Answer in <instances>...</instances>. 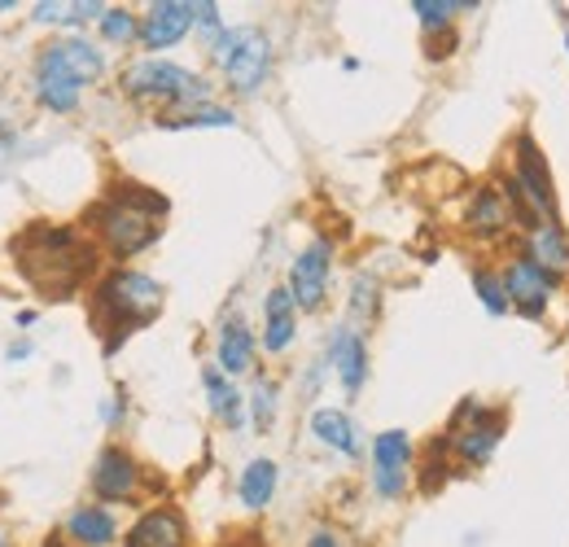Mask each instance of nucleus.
I'll return each instance as SVG.
<instances>
[{
    "label": "nucleus",
    "mask_w": 569,
    "mask_h": 547,
    "mask_svg": "<svg viewBox=\"0 0 569 547\" xmlns=\"http://www.w3.org/2000/svg\"><path fill=\"white\" fill-rule=\"evenodd\" d=\"M18 268L27 272L31 285L49 289V294H71L74 285L92 268V250L79 246L71 228H31L18 241Z\"/></svg>",
    "instance_id": "nucleus-1"
},
{
    "label": "nucleus",
    "mask_w": 569,
    "mask_h": 547,
    "mask_svg": "<svg viewBox=\"0 0 569 547\" xmlns=\"http://www.w3.org/2000/svg\"><path fill=\"white\" fill-rule=\"evenodd\" d=\"M162 210H167L162 198L144 193L141 185H123L110 202H101L92 210V223L101 228L106 246H110L119 259H128V255H141L144 246L158 237V215H162Z\"/></svg>",
    "instance_id": "nucleus-2"
},
{
    "label": "nucleus",
    "mask_w": 569,
    "mask_h": 547,
    "mask_svg": "<svg viewBox=\"0 0 569 547\" xmlns=\"http://www.w3.org/2000/svg\"><path fill=\"white\" fill-rule=\"evenodd\" d=\"M211 53L237 92H254V88L268 79L272 44H268V36L254 31V27H232V31H223L211 44Z\"/></svg>",
    "instance_id": "nucleus-3"
},
{
    "label": "nucleus",
    "mask_w": 569,
    "mask_h": 547,
    "mask_svg": "<svg viewBox=\"0 0 569 547\" xmlns=\"http://www.w3.org/2000/svg\"><path fill=\"white\" fill-rule=\"evenodd\" d=\"M97 307L114 320V329H132V325H144L149 316H158V307H162V285L141 272H114L101 285Z\"/></svg>",
    "instance_id": "nucleus-4"
},
{
    "label": "nucleus",
    "mask_w": 569,
    "mask_h": 547,
    "mask_svg": "<svg viewBox=\"0 0 569 547\" xmlns=\"http://www.w3.org/2000/svg\"><path fill=\"white\" fill-rule=\"evenodd\" d=\"M123 88L132 97H162V101H202L207 97V79L189 74L184 67H171V62H153V58L128 70Z\"/></svg>",
    "instance_id": "nucleus-5"
},
{
    "label": "nucleus",
    "mask_w": 569,
    "mask_h": 547,
    "mask_svg": "<svg viewBox=\"0 0 569 547\" xmlns=\"http://www.w3.org/2000/svg\"><path fill=\"white\" fill-rule=\"evenodd\" d=\"M517 198L535 206L539 223H557V189L543 153L535 149L530 137H517Z\"/></svg>",
    "instance_id": "nucleus-6"
},
{
    "label": "nucleus",
    "mask_w": 569,
    "mask_h": 547,
    "mask_svg": "<svg viewBox=\"0 0 569 547\" xmlns=\"http://www.w3.org/2000/svg\"><path fill=\"white\" fill-rule=\"evenodd\" d=\"M503 289H508V302H512L521 316L539 320L543 307H548V298H552V289H557V276L548 272V268H539L535 259H517V263H508V272H503Z\"/></svg>",
    "instance_id": "nucleus-7"
},
{
    "label": "nucleus",
    "mask_w": 569,
    "mask_h": 547,
    "mask_svg": "<svg viewBox=\"0 0 569 547\" xmlns=\"http://www.w3.org/2000/svg\"><path fill=\"white\" fill-rule=\"evenodd\" d=\"M193 22H198V4H189V0H158L144 13L141 44L144 49H171L180 36H189Z\"/></svg>",
    "instance_id": "nucleus-8"
},
{
    "label": "nucleus",
    "mask_w": 569,
    "mask_h": 547,
    "mask_svg": "<svg viewBox=\"0 0 569 547\" xmlns=\"http://www.w3.org/2000/svg\"><path fill=\"white\" fill-rule=\"evenodd\" d=\"M325 285H329V241H311L289 272V294L302 311H316L325 302Z\"/></svg>",
    "instance_id": "nucleus-9"
},
{
    "label": "nucleus",
    "mask_w": 569,
    "mask_h": 547,
    "mask_svg": "<svg viewBox=\"0 0 569 547\" xmlns=\"http://www.w3.org/2000/svg\"><path fill=\"white\" fill-rule=\"evenodd\" d=\"M408 460H412V442H408V434L403 429H386V434H377V442H372V465H377V490L381 495H399L403 490V481H408Z\"/></svg>",
    "instance_id": "nucleus-10"
},
{
    "label": "nucleus",
    "mask_w": 569,
    "mask_h": 547,
    "mask_svg": "<svg viewBox=\"0 0 569 547\" xmlns=\"http://www.w3.org/2000/svg\"><path fill=\"white\" fill-rule=\"evenodd\" d=\"M40 67L58 70V74H67V79H74V83L83 88V83H97V79H101L106 58H101L88 40H58V44H49V53L40 58Z\"/></svg>",
    "instance_id": "nucleus-11"
},
{
    "label": "nucleus",
    "mask_w": 569,
    "mask_h": 547,
    "mask_svg": "<svg viewBox=\"0 0 569 547\" xmlns=\"http://www.w3.org/2000/svg\"><path fill=\"white\" fill-rule=\"evenodd\" d=\"M137 478H141V469H137V460H132L128 451L110 447V451H101V456H97L92 486H97V495H101V499H128V495L137 490Z\"/></svg>",
    "instance_id": "nucleus-12"
},
{
    "label": "nucleus",
    "mask_w": 569,
    "mask_h": 547,
    "mask_svg": "<svg viewBox=\"0 0 569 547\" xmlns=\"http://www.w3.org/2000/svg\"><path fill=\"white\" fill-rule=\"evenodd\" d=\"M499 438H503V416H499V411L478 408L473 411V420H469V429L456 434V451H460L469 465H482V460H491V451L499 447Z\"/></svg>",
    "instance_id": "nucleus-13"
},
{
    "label": "nucleus",
    "mask_w": 569,
    "mask_h": 547,
    "mask_svg": "<svg viewBox=\"0 0 569 547\" xmlns=\"http://www.w3.org/2000/svg\"><path fill=\"white\" fill-rule=\"evenodd\" d=\"M128 547H184V521L171 508H153L132 526Z\"/></svg>",
    "instance_id": "nucleus-14"
},
{
    "label": "nucleus",
    "mask_w": 569,
    "mask_h": 547,
    "mask_svg": "<svg viewBox=\"0 0 569 547\" xmlns=\"http://www.w3.org/2000/svg\"><path fill=\"white\" fill-rule=\"evenodd\" d=\"M293 325H298V302L289 289H272L263 302V346L268 350H284L293 342Z\"/></svg>",
    "instance_id": "nucleus-15"
},
{
    "label": "nucleus",
    "mask_w": 569,
    "mask_h": 547,
    "mask_svg": "<svg viewBox=\"0 0 569 547\" xmlns=\"http://www.w3.org/2000/svg\"><path fill=\"white\" fill-rule=\"evenodd\" d=\"M526 259H535L539 268H548L552 276L569 272V241L566 232H561V223H539V228H530V255Z\"/></svg>",
    "instance_id": "nucleus-16"
},
{
    "label": "nucleus",
    "mask_w": 569,
    "mask_h": 547,
    "mask_svg": "<svg viewBox=\"0 0 569 547\" xmlns=\"http://www.w3.org/2000/svg\"><path fill=\"white\" fill-rule=\"evenodd\" d=\"M333 368H338V377H342V386L356 395L359 386H363V372H368V350H363V338L351 334V329H342L338 338H333Z\"/></svg>",
    "instance_id": "nucleus-17"
},
{
    "label": "nucleus",
    "mask_w": 569,
    "mask_h": 547,
    "mask_svg": "<svg viewBox=\"0 0 569 547\" xmlns=\"http://www.w3.org/2000/svg\"><path fill=\"white\" fill-rule=\"evenodd\" d=\"M250 359H254V338H250V329H246L241 320H228V325L219 329V368H223V372H246Z\"/></svg>",
    "instance_id": "nucleus-18"
},
{
    "label": "nucleus",
    "mask_w": 569,
    "mask_h": 547,
    "mask_svg": "<svg viewBox=\"0 0 569 547\" xmlns=\"http://www.w3.org/2000/svg\"><path fill=\"white\" fill-rule=\"evenodd\" d=\"M311 434L325 442V447H333V451H347V456H356L359 442H356V425L342 416V411L333 408H320L311 416Z\"/></svg>",
    "instance_id": "nucleus-19"
},
{
    "label": "nucleus",
    "mask_w": 569,
    "mask_h": 547,
    "mask_svg": "<svg viewBox=\"0 0 569 547\" xmlns=\"http://www.w3.org/2000/svg\"><path fill=\"white\" fill-rule=\"evenodd\" d=\"M469 228H473L478 237H496V232L508 228V202H503L499 189H478L473 210H469Z\"/></svg>",
    "instance_id": "nucleus-20"
},
{
    "label": "nucleus",
    "mask_w": 569,
    "mask_h": 547,
    "mask_svg": "<svg viewBox=\"0 0 569 547\" xmlns=\"http://www.w3.org/2000/svg\"><path fill=\"white\" fill-rule=\"evenodd\" d=\"M71 539L83 547H110L114 544V517L106 508H79L71 513Z\"/></svg>",
    "instance_id": "nucleus-21"
},
{
    "label": "nucleus",
    "mask_w": 569,
    "mask_h": 547,
    "mask_svg": "<svg viewBox=\"0 0 569 547\" xmlns=\"http://www.w3.org/2000/svg\"><path fill=\"white\" fill-rule=\"evenodd\" d=\"M241 504L246 508H268L272 495H277V465L272 460H254L246 474H241Z\"/></svg>",
    "instance_id": "nucleus-22"
},
{
    "label": "nucleus",
    "mask_w": 569,
    "mask_h": 547,
    "mask_svg": "<svg viewBox=\"0 0 569 547\" xmlns=\"http://www.w3.org/2000/svg\"><path fill=\"white\" fill-rule=\"evenodd\" d=\"M40 101L49 106V110H58V115H67V110H74L79 106V83L74 79H67V74H58V70H44L40 67Z\"/></svg>",
    "instance_id": "nucleus-23"
},
{
    "label": "nucleus",
    "mask_w": 569,
    "mask_h": 547,
    "mask_svg": "<svg viewBox=\"0 0 569 547\" xmlns=\"http://www.w3.org/2000/svg\"><path fill=\"white\" fill-rule=\"evenodd\" d=\"M207 390H211V408L219 411L232 429H237V425H241V395H237V390H232L214 368H207Z\"/></svg>",
    "instance_id": "nucleus-24"
},
{
    "label": "nucleus",
    "mask_w": 569,
    "mask_h": 547,
    "mask_svg": "<svg viewBox=\"0 0 569 547\" xmlns=\"http://www.w3.org/2000/svg\"><path fill=\"white\" fill-rule=\"evenodd\" d=\"M473 289H478V298H482V307L491 311V316H503L512 302H508V289H503V280L491 272H478L473 276Z\"/></svg>",
    "instance_id": "nucleus-25"
},
{
    "label": "nucleus",
    "mask_w": 569,
    "mask_h": 547,
    "mask_svg": "<svg viewBox=\"0 0 569 547\" xmlns=\"http://www.w3.org/2000/svg\"><path fill=\"white\" fill-rule=\"evenodd\" d=\"M237 119L228 110H193V115H180V119H162V128H232Z\"/></svg>",
    "instance_id": "nucleus-26"
},
{
    "label": "nucleus",
    "mask_w": 569,
    "mask_h": 547,
    "mask_svg": "<svg viewBox=\"0 0 569 547\" xmlns=\"http://www.w3.org/2000/svg\"><path fill=\"white\" fill-rule=\"evenodd\" d=\"M101 31H106V40H132L141 27H137V18L128 13V9H106V18H101Z\"/></svg>",
    "instance_id": "nucleus-27"
},
{
    "label": "nucleus",
    "mask_w": 569,
    "mask_h": 547,
    "mask_svg": "<svg viewBox=\"0 0 569 547\" xmlns=\"http://www.w3.org/2000/svg\"><path fill=\"white\" fill-rule=\"evenodd\" d=\"M277 416V386L272 381H254V425L268 429Z\"/></svg>",
    "instance_id": "nucleus-28"
},
{
    "label": "nucleus",
    "mask_w": 569,
    "mask_h": 547,
    "mask_svg": "<svg viewBox=\"0 0 569 547\" xmlns=\"http://www.w3.org/2000/svg\"><path fill=\"white\" fill-rule=\"evenodd\" d=\"M456 9H469V4H433V0H417V4H412V13H421L426 27H447Z\"/></svg>",
    "instance_id": "nucleus-29"
},
{
    "label": "nucleus",
    "mask_w": 569,
    "mask_h": 547,
    "mask_svg": "<svg viewBox=\"0 0 569 547\" xmlns=\"http://www.w3.org/2000/svg\"><path fill=\"white\" fill-rule=\"evenodd\" d=\"M307 547H342V544H338V535H333V530H316Z\"/></svg>",
    "instance_id": "nucleus-30"
},
{
    "label": "nucleus",
    "mask_w": 569,
    "mask_h": 547,
    "mask_svg": "<svg viewBox=\"0 0 569 547\" xmlns=\"http://www.w3.org/2000/svg\"><path fill=\"white\" fill-rule=\"evenodd\" d=\"M372 294H377V289H372L368 280H359V285H356V307H368V302H372Z\"/></svg>",
    "instance_id": "nucleus-31"
},
{
    "label": "nucleus",
    "mask_w": 569,
    "mask_h": 547,
    "mask_svg": "<svg viewBox=\"0 0 569 547\" xmlns=\"http://www.w3.org/2000/svg\"><path fill=\"white\" fill-rule=\"evenodd\" d=\"M9 140H13V132H9V128H4V123H0V149H4V145H9Z\"/></svg>",
    "instance_id": "nucleus-32"
},
{
    "label": "nucleus",
    "mask_w": 569,
    "mask_h": 547,
    "mask_svg": "<svg viewBox=\"0 0 569 547\" xmlns=\"http://www.w3.org/2000/svg\"><path fill=\"white\" fill-rule=\"evenodd\" d=\"M246 547H259V544H254V539H250V544H246Z\"/></svg>",
    "instance_id": "nucleus-33"
},
{
    "label": "nucleus",
    "mask_w": 569,
    "mask_h": 547,
    "mask_svg": "<svg viewBox=\"0 0 569 547\" xmlns=\"http://www.w3.org/2000/svg\"><path fill=\"white\" fill-rule=\"evenodd\" d=\"M0 547H9V544H4V539H0Z\"/></svg>",
    "instance_id": "nucleus-34"
},
{
    "label": "nucleus",
    "mask_w": 569,
    "mask_h": 547,
    "mask_svg": "<svg viewBox=\"0 0 569 547\" xmlns=\"http://www.w3.org/2000/svg\"><path fill=\"white\" fill-rule=\"evenodd\" d=\"M566 49H569V36H566Z\"/></svg>",
    "instance_id": "nucleus-35"
}]
</instances>
